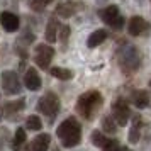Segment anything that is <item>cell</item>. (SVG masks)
<instances>
[{"label":"cell","instance_id":"31","mask_svg":"<svg viewBox=\"0 0 151 151\" xmlns=\"http://www.w3.org/2000/svg\"><path fill=\"white\" fill-rule=\"evenodd\" d=\"M55 151H58V150H55Z\"/></svg>","mask_w":151,"mask_h":151},{"label":"cell","instance_id":"24","mask_svg":"<svg viewBox=\"0 0 151 151\" xmlns=\"http://www.w3.org/2000/svg\"><path fill=\"white\" fill-rule=\"evenodd\" d=\"M26 127L31 131H39L42 127V122H41V119L37 116H29L27 119H26Z\"/></svg>","mask_w":151,"mask_h":151},{"label":"cell","instance_id":"12","mask_svg":"<svg viewBox=\"0 0 151 151\" xmlns=\"http://www.w3.org/2000/svg\"><path fill=\"white\" fill-rule=\"evenodd\" d=\"M78 9H82L80 4H76L75 0H63L58 4V7H56L55 14H58L60 17H65V19H68L71 15H75L78 12Z\"/></svg>","mask_w":151,"mask_h":151},{"label":"cell","instance_id":"30","mask_svg":"<svg viewBox=\"0 0 151 151\" xmlns=\"http://www.w3.org/2000/svg\"><path fill=\"white\" fill-rule=\"evenodd\" d=\"M150 87H151V82H150Z\"/></svg>","mask_w":151,"mask_h":151},{"label":"cell","instance_id":"14","mask_svg":"<svg viewBox=\"0 0 151 151\" xmlns=\"http://www.w3.org/2000/svg\"><path fill=\"white\" fill-rule=\"evenodd\" d=\"M49 144H51V136L48 132H42L31 141V144L27 146V151H48Z\"/></svg>","mask_w":151,"mask_h":151},{"label":"cell","instance_id":"5","mask_svg":"<svg viewBox=\"0 0 151 151\" xmlns=\"http://www.w3.org/2000/svg\"><path fill=\"white\" fill-rule=\"evenodd\" d=\"M99 17L102 19V22L105 26L116 29V31H121L126 26V21H124V17L117 5H107L105 9H100L99 10Z\"/></svg>","mask_w":151,"mask_h":151},{"label":"cell","instance_id":"19","mask_svg":"<svg viewBox=\"0 0 151 151\" xmlns=\"http://www.w3.org/2000/svg\"><path fill=\"white\" fill-rule=\"evenodd\" d=\"M26 141H27V136H26V129L24 127H17L14 134V139H12V148L14 151H22V148L26 146Z\"/></svg>","mask_w":151,"mask_h":151},{"label":"cell","instance_id":"22","mask_svg":"<svg viewBox=\"0 0 151 151\" xmlns=\"http://www.w3.org/2000/svg\"><path fill=\"white\" fill-rule=\"evenodd\" d=\"M102 129H104V132H109V134H114L117 131L116 121L112 119V116H105L102 119Z\"/></svg>","mask_w":151,"mask_h":151},{"label":"cell","instance_id":"6","mask_svg":"<svg viewBox=\"0 0 151 151\" xmlns=\"http://www.w3.org/2000/svg\"><path fill=\"white\" fill-rule=\"evenodd\" d=\"M0 83H2V88L7 95H19L22 92V83L19 75L12 71V70H5L2 71L0 75Z\"/></svg>","mask_w":151,"mask_h":151},{"label":"cell","instance_id":"17","mask_svg":"<svg viewBox=\"0 0 151 151\" xmlns=\"http://www.w3.org/2000/svg\"><path fill=\"white\" fill-rule=\"evenodd\" d=\"M141 129H143V119H141V116H134L132 117V126H131V131H129L131 143H139Z\"/></svg>","mask_w":151,"mask_h":151},{"label":"cell","instance_id":"18","mask_svg":"<svg viewBox=\"0 0 151 151\" xmlns=\"http://www.w3.org/2000/svg\"><path fill=\"white\" fill-rule=\"evenodd\" d=\"M105 39H107V31H105V29H97V31H93V32L88 36L87 46H88V48H97V46H100Z\"/></svg>","mask_w":151,"mask_h":151},{"label":"cell","instance_id":"15","mask_svg":"<svg viewBox=\"0 0 151 151\" xmlns=\"http://www.w3.org/2000/svg\"><path fill=\"white\" fill-rule=\"evenodd\" d=\"M131 102L136 105L137 109H146L150 105V95L146 90H134L131 93Z\"/></svg>","mask_w":151,"mask_h":151},{"label":"cell","instance_id":"20","mask_svg":"<svg viewBox=\"0 0 151 151\" xmlns=\"http://www.w3.org/2000/svg\"><path fill=\"white\" fill-rule=\"evenodd\" d=\"M49 73H51V76L63 80V82H68L73 78V71L68 68H63V66H53V68H49Z\"/></svg>","mask_w":151,"mask_h":151},{"label":"cell","instance_id":"27","mask_svg":"<svg viewBox=\"0 0 151 151\" xmlns=\"http://www.w3.org/2000/svg\"><path fill=\"white\" fill-rule=\"evenodd\" d=\"M119 151H132V150H129V148H121Z\"/></svg>","mask_w":151,"mask_h":151},{"label":"cell","instance_id":"29","mask_svg":"<svg viewBox=\"0 0 151 151\" xmlns=\"http://www.w3.org/2000/svg\"><path fill=\"white\" fill-rule=\"evenodd\" d=\"M99 2H105V0H99Z\"/></svg>","mask_w":151,"mask_h":151},{"label":"cell","instance_id":"16","mask_svg":"<svg viewBox=\"0 0 151 151\" xmlns=\"http://www.w3.org/2000/svg\"><path fill=\"white\" fill-rule=\"evenodd\" d=\"M60 21L58 17H51L46 26V41L48 42H56L58 41V29H60Z\"/></svg>","mask_w":151,"mask_h":151},{"label":"cell","instance_id":"2","mask_svg":"<svg viewBox=\"0 0 151 151\" xmlns=\"http://www.w3.org/2000/svg\"><path fill=\"white\" fill-rule=\"evenodd\" d=\"M56 136L65 148H75L82 141V126L75 117H66L56 127Z\"/></svg>","mask_w":151,"mask_h":151},{"label":"cell","instance_id":"13","mask_svg":"<svg viewBox=\"0 0 151 151\" xmlns=\"http://www.w3.org/2000/svg\"><path fill=\"white\" fill-rule=\"evenodd\" d=\"M24 87L31 92H36V90L41 88V76L37 73V70L32 68V66L27 68L24 73Z\"/></svg>","mask_w":151,"mask_h":151},{"label":"cell","instance_id":"1","mask_svg":"<svg viewBox=\"0 0 151 151\" xmlns=\"http://www.w3.org/2000/svg\"><path fill=\"white\" fill-rule=\"evenodd\" d=\"M117 63L126 75H131L141 68V63H143V56L141 51L131 44V42H124L121 44V48L117 49Z\"/></svg>","mask_w":151,"mask_h":151},{"label":"cell","instance_id":"11","mask_svg":"<svg viewBox=\"0 0 151 151\" xmlns=\"http://www.w3.org/2000/svg\"><path fill=\"white\" fill-rule=\"evenodd\" d=\"M26 107V100L19 99L14 102H7L0 107V117H7V119H14L15 116H19Z\"/></svg>","mask_w":151,"mask_h":151},{"label":"cell","instance_id":"21","mask_svg":"<svg viewBox=\"0 0 151 151\" xmlns=\"http://www.w3.org/2000/svg\"><path fill=\"white\" fill-rule=\"evenodd\" d=\"M51 2H53V0H29L27 5H29V9L34 10V12H42Z\"/></svg>","mask_w":151,"mask_h":151},{"label":"cell","instance_id":"26","mask_svg":"<svg viewBox=\"0 0 151 151\" xmlns=\"http://www.w3.org/2000/svg\"><path fill=\"white\" fill-rule=\"evenodd\" d=\"M121 150V146L117 143V139H109L107 144L104 146V151H119Z\"/></svg>","mask_w":151,"mask_h":151},{"label":"cell","instance_id":"28","mask_svg":"<svg viewBox=\"0 0 151 151\" xmlns=\"http://www.w3.org/2000/svg\"><path fill=\"white\" fill-rule=\"evenodd\" d=\"M136 2H137V4H143V0H136Z\"/></svg>","mask_w":151,"mask_h":151},{"label":"cell","instance_id":"9","mask_svg":"<svg viewBox=\"0 0 151 151\" xmlns=\"http://www.w3.org/2000/svg\"><path fill=\"white\" fill-rule=\"evenodd\" d=\"M151 31V26L150 22L143 19V17H139V15H134V17H131L129 22H127V32H129L132 37H137V36H143L146 32H150Z\"/></svg>","mask_w":151,"mask_h":151},{"label":"cell","instance_id":"4","mask_svg":"<svg viewBox=\"0 0 151 151\" xmlns=\"http://www.w3.org/2000/svg\"><path fill=\"white\" fill-rule=\"evenodd\" d=\"M36 109L39 110L41 114H44L46 117H49V119L53 121V119H55V116L60 112V109H61V102H60V99H58V95H56V93L48 92V93H44V95L37 100Z\"/></svg>","mask_w":151,"mask_h":151},{"label":"cell","instance_id":"23","mask_svg":"<svg viewBox=\"0 0 151 151\" xmlns=\"http://www.w3.org/2000/svg\"><path fill=\"white\" fill-rule=\"evenodd\" d=\"M107 141H109V137L104 136V132H100V131H93V132H92V143H93V146L104 148V146L107 144Z\"/></svg>","mask_w":151,"mask_h":151},{"label":"cell","instance_id":"10","mask_svg":"<svg viewBox=\"0 0 151 151\" xmlns=\"http://www.w3.org/2000/svg\"><path fill=\"white\" fill-rule=\"evenodd\" d=\"M0 26L4 27L5 32H17L21 29V19L14 12L4 10V12H0Z\"/></svg>","mask_w":151,"mask_h":151},{"label":"cell","instance_id":"3","mask_svg":"<svg viewBox=\"0 0 151 151\" xmlns=\"http://www.w3.org/2000/svg\"><path fill=\"white\" fill-rule=\"evenodd\" d=\"M102 104H104L102 93L99 90H88V92H85V93H82L78 97V100H76V112L83 119L90 121L99 112V109L102 107Z\"/></svg>","mask_w":151,"mask_h":151},{"label":"cell","instance_id":"7","mask_svg":"<svg viewBox=\"0 0 151 151\" xmlns=\"http://www.w3.org/2000/svg\"><path fill=\"white\" fill-rule=\"evenodd\" d=\"M112 119L116 121L117 126H126L127 121L131 119V109H129V104L126 99L119 97L116 99V102L112 104Z\"/></svg>","mask_w":151,"mask_h":151},{"label":"cell","instance_id":"25","mask_svg":"<svg viewBox=\"0 0 151 151\" xmlns=\"http://www.w3.org/2000/svg\"><path fill=\"white\" fill-rule=\"evenodd\" d=\"M58 34H60V41L65 44V42L68 41V36H70V26H60V29H58Z\"/></svg>","mask_w":151,"mask_h":151},{"label":"cell","instance_id":"8","mask_svg":"<svg viewBox=\"0 0 151 151\" xmlns=\"http://www.w3.org/2000/svg\"><path fill=\"white\" fill-rule=\"evenodd\" d=\"M55 58V49L49 44H37L34 49V63L42 70H48Z\"/></svg>","mask_w":151,"mask_h":151}]
</instances>
